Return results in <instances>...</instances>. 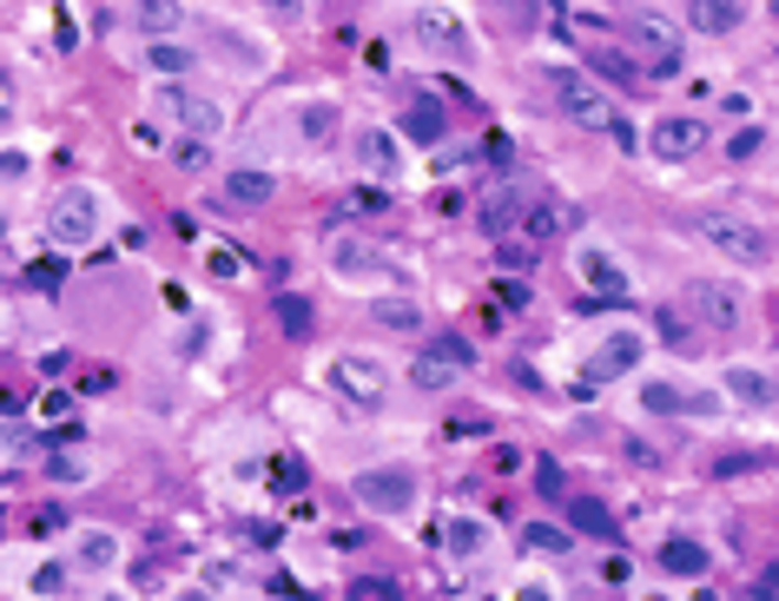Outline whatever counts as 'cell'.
I'll return each mask as SVG.
<instances>
[{"mask_svg": "<svg viewBox=\"0 0 779 601\" xmlns=\"http://www.w3.org/2000/svg\"><path fill=\"white\" fill-rule=\"evenodd\" d=\"M727 390H734L740 404H767V397H773V384H767L760 371H747V364H734V371H727Z\"/></svg>", "mask_w": 779, "mask_h": 601, "instance_id": "cell-32", "label": "cell"}, {"mask_svg": "<svg viewBox=\"0 0 779 601\" xmlns=\"http://www.w3.org/2000/svg\"><path fill=\"white\" fill-rule=\"evenodd\" d=\"M535 483H542V496H555V503H569V496H562V470H555V463H542V470H535Z\"/></svg>", "mask_w": 779, "mask_h": 601, "instance_id": "cell-47", "label": "cell"}, {"mask_svg": "<svg viewBox=\"0 0 779 601\" xmlns=\"http://www.w3.org/2000/svg\"><path fill=\"white\" fill-rule=\"evenodd\" d=\"M773 331H779V298H773Z\"/></svg>", "mask_w": 779, "mask_h": 601, "instance_id": "cell-56", "label": "cell"}, {"mask_svg": "<svg viewBox=\"0 0 779 601\" xmlns=\"http://www.w3.org/2000/svg\"><path fill=\"white\" fill-rule=\"evenodd\" d=\"M569 225H575V212H569V205H555V198H542V205H529V212H522V238H529V245H549V238H562Z\"/></svg>", "mask_w": 779, "mask_h": 601, "instance_id": "cell-19", "label": "cell"}, {"mask_svg": "<svg viewBox=\"0 0 779 601\" xmlns=\"http://www.w3.org/2000/svg\"><path fill=\"white\" fill-rule=\"evenodd\" d=\"M13 119V86H7V73H0V126Z\"/></svg>", "mask_w": 779, "mask_h": 601, "instance_id": "cell-53", "label": "cell"}, {"mask_svg": "<svg viewBox=\"0 0 779 601\" xmlns=\"http://www.w3.org/2000/svg\"><path fill=\"white\" fill-rule=\"evenodd\" d=\"M79 390H93V397H99V390H112V371H86V377H79Z\"/></svg>", "mask_w": 779, "mask_h": 601, "instance_id": "cell-50", "label": "cell"}, {"mask_svg": "<svg viewBox=\"0 0 779 601\" xmlns=\"http://www.w3.org/2000/svg\"><path fill=\"white\" fill-rule=\"evenodd\" d=\"M331 132H337V106H331V99L297 106V139H304V146H331Z\"/></svg>", "mask_w": 779, "mask_h": 601, "instance_id": "cell-23", "label": "cell"}, {"mask_svg": "<svg viewBox=\"0 0 779 601\" xmlns=\"http://www.w3.org/2000/svg\"><path fill=\"white\" fill-rule=\"evenodd\" d=\"M641 404L654 410V417H707L714 410V397H701V390H674V384H641Z\"/></svg>", "mask_w": 779, "mask_h": 601, "instance_id": "cell-18", "label": "cell"}, {"mask_svg": "<svg viewBox=\"0 0 779 601\" xmlns=\"http://www.w3.org/2000/svg\"><path fill=\"white\" fill-rule=\"evenodd\" d=\"M555 99H562L569 126H588V132H608V139H615L621 152L635 146V126L621 119V106H615V99H608V93H602V86H595L588 73H562V79H555Z\"/></svg>", "mask_w": 779, "mask_h": 601, "instance_id": "cell-1", "label": "cell"}, {"mask_svg": "<svg viewBox=\"0 0 779 601\" xmlns=\"http://www.w3.org/2000/svg\"><path fill=\"white\" fill-rule=\"evenodd\" d=\"M370 318H377L383 331H423V311H416V298H377V304H370Z\"/></svg>", "mask_w": 779, "mask_h": 601, "instance_id": "cell-26", "label": "cell"}, {"mask_svg": "<svg viewBox=\"0 0 779 601\" xmlns=\"http://www.w3.org/2000/svg\"><path fill=\"white\" fill-rule=\"evenodd\" d=\"M0 232H7V218H0Z\"/></svg>", "mask_w": 779, "mask_h": 601, "instance_id": "cell-57", "label": "cell"}, {"mask_svg": "<svg viewBox=\"0 0 779 601\" xmlns=\"http://www.w3.org/2000/svg\"><path fill=\"white\" fill-rule=\"evenodd\" d=\"M357 165H364L370 179H397V172H403V146H397V132L364 126V132H357Z\"/></svg>", "mask_w": 779, "mask_h": 601, "instance_id": "cell-13", "label": "cell"}, {"mask_svg": "<svg viewBox=\"0 0 779 601\" xmlns=\"http://www.w3.org/2000/svg\"><path fill=\"white\" fill-rule=\"evenodd\" d=\"M469 364H476V351H469L456 331H443V337H423V351L410 357V384H416V390H450Z\"/></svg>", "mask_w": 779, "mask_h": 601, "instance_id": "cell-2", "label": "cell"}, {"mask_svg": "<svg viewBox=\"0 0 779 601\" xmlns=\"http://www.w3.org/2000/svg\"><path fill=\"white\" fill-rule=\"evenodd\" d=\"M73 443H86V430H79V423H59V430H46V437H40V450H73Z\"/></svg>", "mask_w": 779, "mask_h": 601, "instance_id": "cell-44", "label": "cell"}, {"mask_svg": "<svg viewBox=\"0 0 779 601\" xmlns=\"http://www.w3.org/2000/svg\"><path fill=\"white\" fill-rule=\"evenodd\" d=\"M59 278H66L59 258H33V265H26V285H33V291H59Z\"/></svg>", "mask_w": 779, "mask_h": 601, "instance_id": "cell-35", "label": "cell"}, {"mask_svg": "<svg viewBox=\"0 0 779 601\" xmlns=\"http://www.w3.org/2000/svg\"><path fill=\"white\" fill-rule=\"evenodd\" d=\"M641 364V337L635 331H615L595 357H588V384H602V377H621V371H635Z\"/></svg>", "mask_w": 779, "mask_h": 601, "instance_id": "cell-16", "label": "cell"}, {"mask_svg": "<svg viewBox=\"0 0 779 601\" xmlns=\"http://www.w3.org/2000/svg\"><path fill=\"white\" fill-rule=\"evenodd\" d=\"M172 159H178L185 172H205V165H212V139H198V132H192V139H185V146H178Z\"/></svg>", "mask_w": 779, "mask_h": 601, "instance_id": "cell-36", "label": "cell"}, {"mask_svg": "<svg viewBox=\"0 0 779 601\" xmlns=\"http://www.w3.org/2000/svg\"><path fill=\"white\" fill-rule=\"evenodd\" d=\"M383 205H390V198L370 192V185H364V192H344V212H383Z\"/></svg>", "mask_w": 779, "mask_h": 601, "instance_id": "cell-45", "label": "cell"}, {"mask_svg": "<svg viewBox=\"0 0 779 601\" xmlns=\"http://www.w3.org/2000/svg\"><path fill=\"white\" fill-rule=\"evenodd\" d=\"M20 172H26V159L20 152H0V179H20Z\"/></svg>", "mask_w": 779, "mask_h": 601, "instance_id": "cell-52", "label": "cell"}, {"mask_svg": "<svg viewBox=\"0 0 779 601\" xmlns=\"http://www.w3.org/2000/svg\"><path fill=\"white\" fill-rule=\"evenodd\" d=\"M397 595V582H383V576H357L350 582V601H390Z\"/></svg>", "mask_w": 779, "mask_h": 601, "instance_id": "cell-37", "label": "cell"}, {"mask_svg": "<svg viewBox=\"0 0 779 601\" xmlns=\"http://www.w3.org/2000/svg\"><path fill=\"white\" fill-rule=\"evenodd\" d=\"M178 26H185V7H178V0H139V33L165 40V33H178Z\"/></svg>", "mask_w": 779, "mask_h": 601, "instance_id": "cell-25", "label": "cell"}, {"mask_svg": "<svg viewBox=\"0 0 779 601\" xmlns=\"http://www.w3.org/2000/svg\"><path fill=\"white\" fill-rule=\"evenodd\" d=\"M443 543H450L456 556H483V543H489V529H483L476 516H456V523L443 529Z\"/></svg>", "mask_w": 779, "mask_h": 601, "instance_id": "cell-29", "label": "cell"}, {"mask_svg": "<svg viewBox=\"0 0 779 601\" xmlns=\"http://www.w3.org/2000/svg\"><path fill=\"white\" fill-rule=\"evenodd\" d=\"M40 417H66V390H46L40 397Z\"/></svg>", "mask_w": 779, "mask_h": 601, "instance_id": "cell-51", "label": "cell"}, {"mask_svg": "<svg viewBox=\"0 0 779 601\" xmlns=\"http://www.w3.org/2000/svg\"><path fill=\"white\" fill-rule=\"evenodd\" d=\"M483 430H489V417H483V410H463V417H450V423H443V437H483Z\"/></svg>", "mask_w": 779, "mask_h": 601, "instance_id": "cell-39", "label": "cell"}, {"mask_svg": "<svg viewBox=\"0 0 779 601\" xmlns=\"http://www.w3.org/2000/svg\"><path fill=\"white\" fill-rule=\"evenodd\" d=\"M443 126H450V119H443V106H436V99H410V106H403V119H397V132H403L410 146H443Z\"/></svg>", "mask_w": 779, "mask_h": 601, "instance_id": "cell-17", "label": "cell"}, {"mask_svg": "<svg viewBox=\"0 0 779 601\" xmlns=\"http://www.w3.org/2000/svg\"><path fill=\"white\" fill-rule=\"evenodd\" d=\"M331 265H337V278H377V285H403V271H397L390 258H377L370 245H337V251H331Z\"/></svg>", "mask_w": 779, "mask_h": 601, "instance_id": "cell-14", "label": "cell"}, {"mask_svg": "<svg viewBox=\"0 0 779 601\" xmlns=\"http://www.w3.org/2000/svg\"><path fill=\"white\" fill-rule=\"evenodd\" d=\"M575 265H582V285L595 291V304H621V298H628V271H621V265H615L602 245H588Z\"/></svg>", "mask_w": 779, "mask_h": 601, "instance_id": "cell-12", "label": "cell"}, {"mask_svg": "<svg viewBox=\"0 0 779 601\" xmlns=\"http://www.w3.org/2000/svg\"><path fill=\"white\" fill-rule=\"evenodd\" d=\"M59 589H66V569L59 562H40L33 569V595H59Z\"/></svg>", "mask_w": 779, "mask_h": 601, "instance_id": "cell-40", "label": "cell"}, {"mask_svg": "<svg viewBox=\"0 0 779 601\" xmlns=\"http://www.w3.org/2000/svg\"><path fill=\"white\" fill-rule=\"evenodd\" d=\"M331 390H337L344 404H357V410H377L383 390H390V377H383L377 357H337V364H331Z\"/></svg>", "mask_w": 779, "mask_h": 601, "instance_id": "cell-8", "label": "cell"}, {"mask_svg": "<svg viewBox=\"0 0 779 601\" xmlns=\"http://www.w3.org/2000/svg\"><path fill=\"white\" fill-rule=\"evenodd\" d=\"M46 232H53V245H93V232H99V198H93L86 185H66V192L53 198V212H46Z\"/></svg>", "mask_w": 779, "mask_h": 601, "instance_id": "cell-6", "label": "cell"}, {"mask_svg": "<svg viewBox=\"0 0 779 601\" xmlns=\"http://www.w3.org/2000/svg\"><path fill=\"white\" fill-rule=\"evenodd\" d=\"M569 529H582V536H595V543H615V536H621L602 496H575V503H569Z\"/></svg>", "mask_w": 779, "mask_h": 601, "instance_id": "cell-20", "label": "cell"}, {"mask_svg": "<svg viewBox=\"0 0 779 601\" xmlns=\"http://www.w3.org/2000/svg\"><path fill=\"white\" fill-rule=\"evenodd\" d=\"M126 139H132L139 152H152V146H159L165 132H159V119H132V126H126Z\"/></svg>", "mask_w": 779, "mask_h": 601, "instance_id": "cell-41", "label": "cell"}, {"mask_svg": "<svg viewBox=\"0 0 779 601\" xmlns=\"http://www.w3.org/2000/svg\"><path fill=\"white\" fill-rule=\"evenodd\" d=\"M271 318H278V331H284V337H297V344L311 337V304H304V298H291V291H284V298L271 304Z\"/></svg>", "mask_w": 779, "mask_h": 601, "instance_id": "cell-27", "label": "cell"}, {"mask_svg": "<svg viewBox=\"0 0 779 601\" xmlns=\"http://www.w3.org/2000/svg\"><path fill=\"white\" fill-rule=\"evenodd\" d=\"M661 569H668V576H688V582H701V576L714 569V556H707L701 543H688V536H674V543L661 549Z\"/></svg>", "mask_w": 779, "mask_h": 601, "instance_id": "cell-21", "label": "cell"}, {"mask_svg": "<svg viewBox=\"0 0 779 601\" xmlns=\"http://www.w3.org/2000/svg\"><path fill=\"white\" fill-rule=\"evenodd\" d=\"M205 265H212V278H238V271H245V258H238L231 245H218V251H212Z\"/></svg>", "mask_w": 779, "mask_h": 601, "instance_id": "cell-43", "label": "cell"}, {"mask_svg": "<svg viewBox=\"0 0 779 601\" xmlns=\"http://www.w3.org/2000/svg\"><path fill=\"white\" fill-rule=\"evenodd\" d=\"M654 324H661V344H674V351H694V344H701V337H694V324H688L674 304H661V318H654Z\"/></svg>", "mask_w": 779, "mask_h": 601, "instance_id": "cell-34", "label": "cell"}, {"mask_svg": "<svg viewBox=\"0 0 779 601\" xmlns=\"http://www.w3.org/2000/svg\"><path fill=\"white\" fill-rule=\"evenodd\" d=\"M688 304H694V318H701L707 331H721V337H734V331H740V298H734L727 285L694 278V285H688Z\"/></svg>", "mask_w": 779, "mask_h": 601, "instance_id": "cell-10", "label": "cell"}, {"mask_svg": "<svg viewBox=\"0 0 779 601\" xmlns=\"http://www.w3.org/2000/svg\"><path fill=\"white\" fill-rule=\"evenodd\" d=\"M271 192H278V185H271V172H258V165H238V172L225 179V198H231V205H264Z\"/></svg>", "mask_w": 779, "mask_h": 601, "instance_id": "cell-24", "label": "cell"}, {"mask_svg": "<svg viewBox=\"0 0 779 601\" xmlns=\"http://www.w3.org/2000/svg\"><path fill=\"white\" fill-rule=\"evenodd\" d=\"M648 146H654V159H661V165H681V159H694V152L707 146V126H701V119H688V112H668V119H654Z\"/></svg>", "mask_w": 779, "mask_h": 601, "instance_id": "cell-9", "label": "cell"}, {"mask_svg": "<svg viewBox=\"0 0 779 601\" xmlns=\"http://www.w3.org/2000/svg\"><path fill=\"white\" fill-rule=\"evenodd\" d=\"M145 66H152V73H165V79H185V73L198 66V60H192L185 46H165V40H159V46L145 53Z\"/></svg>", "mask_w": 779, "mask_h": 601, "instance_id": "cell-31", "label": "cell"}, {"mask_svg": "<svg viewBox=\"0 0 779 601\" xmlns=\"http://www.w3.org/2000/svg\"><path fill=\"white\" fill-rule=\"evenodd\" d=\"M701 238H707L714 251H727L734 265H767V258H773L767 232L747 225V218H727V212H707V218H701Z\"/></svg>", "mask_w": 779, "mask_h": 601, "instance_id": "cell-5", "label": "cell"}, {"mask_svg": "<svg viewBox=\"0 0 779 601\" xmlns=\"http://www.w3.org/2000/svg\"><path fill=\"white\" fill-rule=\"evenodd\" d=\"M694 33H734L740 26V0H688Z\"/></svg>", "mask_w": 779, "mask_h": 601, "instance_id": "cell-22", "label": "cell"}, {"mask_svg": "<svg viewBox=\"0 0 779 601\" xmlns=\"http://www.w3.org/2000/svg\"><path fill=\"white\" fill-rule=\"evenodd\" d=\"M747 152H760V126H747V132L734 139V159H747Z\"/></svg>", "mask_w": 779, "mask_h": 601, "instance_id": "cell-49", "label": "cell"}, {"mask_svg": "<svg viewBox=\"0 0 779 601\" xmlns=\"http://www.w3.org/2000/svg\"><path fill=\"white\" fill-rule=\"evenodd\" d=\"M522 549L529 556H569V536L549 529V523H522Z\"/></svg>", "mask_w": 779, "mask_h": 601, "instance_id": "cell-33", "label": "cell"}, {"mask_svg": "<svg viewBox=\"0 0 779 601\" xmlns=\"http://www.w3.org/2000/svg\"><path fill=\"white\" fill-rule=\"evenodd\" d=\"M496 251H502L509 271H529V265H535V245H509V238H496Z\"/></svg>", "mask_w": 779, "mask_h": 601, "instance_id": "cell-42", "label": "cell"}, {"mask_svg": "<svg viewBox=\"0 0 779 601\" xmlns=\"http://www.w3.org/2000/svg\"><path fill=\"white\" fill-rule=\"evenodd\" d=\"M350 496H357L370 516H410V503H416V476L397 470V463H383V470H357Z\"/></svg>", "mask_w": 779, "mask_h": 601, "instance_id": "cell-3", "label": "cell"}, {"mask_svg": "<svg viewBox=\"0 0 779 601\" xmlns=\"http://www.w3.org/2000/svg\"><path fill=\"white\" fill-rule=\"evenodd\" d=\"M416 33H423V46H436V53H463V46H469L463 20H456L450 7H416Z\"/></svg>", "mask_w": 779, "mask_h": 601, "instance_id": "cell-15", "label": "cell"}, {"mask_svg": "<svg viewBox=\"0 0 779 601\" xmlns=\"http://www.w3.org/2000/svg\"><path fill=\"white\" fill-rule=\"evenodd\" d=\"M271 20H304V0H258Z\"/></svg>", "mask_w": 779, "mask_h": 601, "instance_id": "cell-48", "label": "cell"}, {"mask_svg": "<svg viewBox=\"0 0 779 601\" xmlns=\"http://www.w3.org/2000/svg\"><path fill=\"white\" fill-rule=\"evenodd\" d=\"M522 212H529V198L516 192V179H496V185L483 192V205H476V218H483V232H489V238L522 232Z\"/></svg>", "mask_w": 779, "mask_h": 601, "instance_id": "cell-11", "label": "cell"}, {"mask_svg": "<svg viewBox=\"0 0 779 601\" xmlns=\"http://www.w3.org/2000/svg\"><path fill=\"white\" fill-rule=\"evenodd\" d=\"M152 119H172V126H185V132H198V139L225 132V112H218V99H205V93H185L178 79H172L165 93H152Z\"/></svg>", "mask_w": 779, "mask_h": 601, "instance_id": "cell-4", "label": "cell"}, {"mask_svg": "<svg viewBox=\"0 0 779 601\" xmlns=\"http://www.w3.org/2000/svg\"><path fill=\"white\" fill-rule=\"evenodd\" d=\"M628 40L641 46V73L648 79H674L681 73V33L674 26H661V20L641 13V20H628Z\"/></svg>", "mask_w": 779, "mask_h": 601, "instance_id": "cell-7", "label": "cell"}, {"mask_svg": "<svg viewBox=\"0 0 779 601\" xmlns=\"http://www.w3.org/2000/svg\"><path fill=\"white\" fill-rule=\"evenodd\" d=\"M112 562H119V536H106V529L79 536V569H112Z\"/></svg>", "mask_w": 779, "mask_h": 601, "instance_id": "cell-30", "label": "cell"}, {"mask_svg": "<svg viewBox=\"0 0 779 601\" xmlns=\"http://www.w3.org/2000/svg\"><path fill=\"white\" fill-rule=\"evenodd\" d=\"M595 66H602V73H615V79H648L628 53H595Z\"/></svg>", "mask_w": 779, "mask_h": 601, "instance_id": "cell-38", "label": "cell"}, {"mask_svg": "<svg viewBox=\"0 0 779 601\" xmlns=\"http://www.w3.org/2000/svg\"><path fill=\"white\" fill-rule=\"evenodd\" d=\"M271 483H278L284 496H304V483H311V463H304L297 450H284V457L271 463Z\"/></svg>", "mask_w": 779, "mask_h": 601, "instance_id": "cell-28", "label": "cell"}, {"mask_svg": "<svg viewBox=\"0 0 779 601\" xmlns=\"http://www.w3.org/2000/svg\"><path fill=\"white\" fill-rule=\"evenodd\" d=\"M760 589H767V595H779V562L767 569V576H760Z\"/></svg>", "mask_w": 779, "mask_h": 601, "instance_id": "cell-55", "label": "cell"}, {"mask_svg": "<svg viewBox=\"0 0 779 601\" xmlns=\"http://www.w3.org/2000/svg\"><path fill=\"white\" fill-rule=\"evenodd\" d=\"M20 404H26V397H20V390H7V384H0V410H20Z\"/></svg>", "mask_w": 779, "mask_h": 601, "instance_id": "cell-54", "label": "cell"}, {"mask_svg": "<svg viewBox=\"0 0 779 601\" xmlns=\"http://www.w3.org/2000/svg\"><path fill=\"white\" fill-rule=\"evenodd\" d=\"M496 298H502L509 311H529V285H516V278H502V285H496Z\"/></svg>", "mask_w": 779, "mask_h": 601, "instance_id": "cell-46", "label": "cell"}]
</instances>
